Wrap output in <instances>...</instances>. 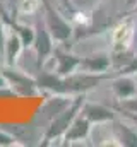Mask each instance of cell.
Here are the masks:
<instances>
[{
  "label": "cell",
  "instance_id": "obj_21",
  "mask_svg": "<svg viewBox=\"0 0 137 147\" xmlns=\"http://www.w3.org/2000/svg\"><path fill=\"white\" fill-rule=\"evenodd\" d=\"M39 2H43V0H39Z\"/></svg>",
  "mask_w": 137,
  "mask_h": 147
},
{
  "label": "cell",
  "instance_id": "obj_16",
  "mask_svg": "<svg viewBox=\"0 0 137 147\" xmlns=\"http://www.w3.org/2000/svg\"><path fill=\"white\" fill-rule=\"evenodd\" d=\"M70 2H72V5H74L75 10H87L89 12L96 5L98 0H70Z\"/></svg>",
  "mask_w": 137,
  "mask_h": 147
},
{
  "label": "cell",
  "instance_id": "obj_10",
  "mask_svg": "<svg viewBox=\"0 0 137 147\" xmlns=\"http://www.w3.org/2000/svg\"><path fill=\"white\" fill-rule=\"evenodd\" d=\"M110 89L117 99H125L137 94V82L132 75L127 74H117L110 80Z\"/></svg>",
  "mask_w": 137,
  "mask_h": 147
},
{
  "label": "cell",
  "instance_id": "obj_12",
  "mask_svg": "<svg viewBox=\"0 0 137 147\" xmlns=\"http://www.w3.org/2000/svg\"><path fill=\"white\" fill-rule=\"evenodd\" d=\"M22 48H24V45H22L21 38L14 31H10L9 28H5V41H3V51H2V55L5 58V63L7 65H16Z\"/></svg>",
  "mask_w": 137,
  "mask_h": 147
},
{
  "label": "cell",
  "instance_id": "obj_20",
  "mask_svg": "<svg viewBox=\"0 0 137 147\" xmlns=\"http://www.w3.org/2000/svg\"><path fill=\"white\" fill-rule=\"evenodd\" d=\"M7 86H9V84H7V80H5L3 74L0 72V89H2V87H7Z\"/></svg>",
  "mask_w": 137,
  "mask_h": 147
},
{
  "label": "cell",
  "instance_id": "obj_3",
  "mask_svg": "<svg viewBox=\"0 0 137 147\" xmlns=\"http://www.w3.org/2000/svg\"><path fill=\"white\" fill-rule=\"evenodd\" d=\"M0 72L3 74L9 87L14 91L16 96H22V98H28V96H34L39 89H38V84H36V79L28 75L26 72L19 70L16 65H7L3 63L0 67Z\"/></svg>",
  "mask_w": 137,
  "mask_h": 147
},
{
  "label": "cell",
  "instance_id": "obj_11",
  "mask_svg": "<svg viewBox=\"0 0 137 147\" xmlns=\"http://www.w3.org/2000/svg\"><path fill=\"white\" fill-rule=\"evenodd\" d=\"M111 132H113V139L118 140V146H125V147H137V130L134 127H130L125 121L120 120H113L111 121Z\"/></svg>",
  "mask_w": 137,
  "mask_h": 147
},
{
  "label": "cell",
  "instance_id": "obj_5",
  "mask_svg": "<svg viewBox=\"0 0 137 147\" xmlns=\"http://www.w3.org/2000/svg\"><path fill=\"white\" fill-rule=\"evenodd\" d=\"M52 58H53V63H55V67L52 70L55 74H58V75H62V77H65V75H70V74L79 70L82 57L72 53L68 50H64V48H55Z\"/></svg>",
  "mask_w": 137,
  "mask_h": 147
},
{
  "label": "cell",
  "instance_id": "obj_14",
  "mask_svg": "<svg viewBox=\"0 0 137 147\" xmlns=\"http://www.w3.org/2000/svg\"><path fill=\"white\" fill-rule=\"evenodd\" d=\"M115 111H129V113H137V94L125 98V99H117L113 105Z\"/></svg>",
  "mask_w": 137,
  "mask_h": 147
},
{
  "label": "cell",
  "instance_id": "obj_8",
  "mask_svg": "<svg viewBox=\"0 0 137 147\" xmlns=\"http://www.w3.org/2000/svg\"><path fill=\"white\" fill-rule=\"evenodd\" d=\"M134 38V21L132 19H123L120 21L113 29H111V50H127L130 48Z\"/></svg>",
  "mask_w": 137,
  "mask_h": 147
},
{
  "label": "cell",
  "instance_id": "obj_9",
  "mask_svg": "<svg viewBox=\"0 0 137 147\" xmlns=\"http://www.w3.org/2000/svg\"><path fill=\"white\" fill-rule=\"evenodd\" d=\"M110 67H111L110 53L98 51V53H91L87 57H82L79 70L87 72V74H108Z\"/></svg>",
  "mask_w": 137,
  "mask_h": 147
},
{
  "label": "cell",
  "instance_id": "obj_4",
  "mask_svg": "<svg viewBox=\"0 0 137 147\" xmlns=\"http://www.w3.org/2000/svg\"><path fill=\"white\" fill-rule=\"evenodd\" d=\"M33 48L36 51V60H38V67L43 69L52 55H53V50H55V39L50 34V31L46 29L45 22L38 21L36 26H34V41H33Z\"/></svg>",
  "mask_w": 137,
  "mask_h": 147
},
{
  "label": "cell",
  "instance_id": "obj_13",
  "mask_svg": "<svg viewBox=\"0 0 137 147\" xmlns=\"http://www.w3.org/2000/svg\"><path fill=\"white\" fill-rule=\"evenodd\" d=\"M72 99H74V96H65V94H53V98H50L45 105H43V108H41V113H43V116L50 121V120H53L58 113H62V111L67 108L68 105L72 103Z\"/></svg>",
  "mask_w": 137,
  "mask_h": 147
},
{
  "label": "cell",
  "instance_id": "obj_19",
  "mask_svg": "<svg viewBox=\"0 0 137 147\" xmlns=\"http://www.w3.org/2000/svg\"><path fill=\"white\" fill-rule=\"evenodd\" d=\"M58 2H60V5L67 10L68 14H74V12H75V9H74V5H72L70 0H58Z\"/></svg>",
  "mask_w": 137,
  "mask_h": 147
},
{
  "label": "cell",
  "instance_id": "obj_15",
  "mask_svg": "<svg viewBox=\"0 0 137 147\" xmlns=\"http://www.w3.org/2000/svg\"><path fill=\"white\" fill-rule=\"evenodd\" d=\"M17 146V140L12 134H9L5 128H0V147H10Z\"/></svg>",
  "mask_w": 137,
  "mask_h": 147
},
{
  "label": "cell",
  "instance_id": "obj_2",
  "mask_svg": "<svg viewBox=\"0 0 137 147\" xmlns=\"http://www.w3.org/2000/svg\"><path fill=\"white\" fill-rule=\"evenodd\" d=\"M41 3H43V22H45L46 29L50 31V34L53 36V39L57 43H60V45L67 43L68 39L72 38V34H74L72 24L48 0H43Z\"/></svg>",
  "mask_w": 137,
  "mask_h": 147
},
{
  "label": "cell",
  "instance_id": "obj_17",
  "mask_svg": "<svg viewBox=\"0 0 137 147\" xmlns=\"http://www.w3.org/2000/svg\"><path fill=\"white\" fill-rule=\"evenodd\" d=\"M117 74H127V75H136L137 74V55L132 57V60L125 65V67H122L120 70Z\"/></svg>",
  "mask_w": 137,
  "mask_h": 147
},
{
  "label": "cell",
  "instance_id": "obj_1",
  "mask_svg": "<svg viewBox=\"0 0 137 147\" xmlns=\"http://www.w3.org/2000/svg\"><path fill=\"white\" fill-rule=\"evenodd\" d=\"M84 101H86V94H77V96H74L72 103L68 105L67 108L62 111V113H58L53 120L48 121V127H46V130H45V134H43L39 144H41V146H48V144H52V142L62 139L64 134L68 130V127L72 125V121L75 120V116L81 113V108H82Z\"/></svg>",
  "mask_w": 137,
  "mask_h": 147
},
{
  "label": "cell",
  "instance_id": "obj_18",
  "mask_svg": "<svg viewBox=\"0 0 137 147\" xmlns=\"http://www.w3.org/2000/svg\"><path fill=\"white\" fill-rule=\"evenodd\" d=\"M117 113H120L123 118H127L129 121H132L134 125H137V113H129V111H117Z\"/></svg>",
  "mask_w": 137,
  "mask_h": 147
},
{
  "label": "cell",
  "instance_id": "obj_7",
  "mask_svg": "<svg viewBox=\"0 0 137 147\" xmlns=\"http://www.w3.org/2000/svg\"><path fill=\"white\" fill-rule=\"evenodd\" d=\"M91 127H93V123L86 118V116H82L81 113L75 116V120L72 121V125L68 127V130L64 134V144L68 146V144H77V142H82V140H86L87 137H89V134H91Z\"/></svg>",
  "mask_w": 137,
  "mask_h": 147
},
{
  "label": "cell",
  "instance_id": "obj_6",
  "mask_svg": "<svg viewBox=\"0 0 137 147\" xmlns=\"http://www.w3.org/2000/svg\"><path fill=\"white\" fill-rule=\"evenodd\" d=\"M81 115L86 116L93 125H104V123H111L117 116H115V110L113 106H104L100 103H91V101H84L82 108H81Z\"/></svg>",
  "mask_w": 137,
  "mask_h": 147
}]
</instances>
